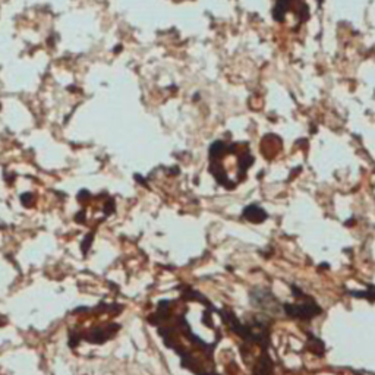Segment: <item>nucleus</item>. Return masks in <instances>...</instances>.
Segmentation results:
<instances>
[{
  "label": "nucleus",
  "instance_id": "1",
  "mask_svg": "<svg viewBox=\"0 0 375 375\" xmlns=\"http://www.w3.org/2000/svg\"><path fill=\"white\" fill-rule=\"evenodd\" d=\"M311 16V6L306 0H275L274 18L287 27L301 25Z\"/></svg>",
  "mask_w": 375,
  "mask_h": 375
}]
</instances>
